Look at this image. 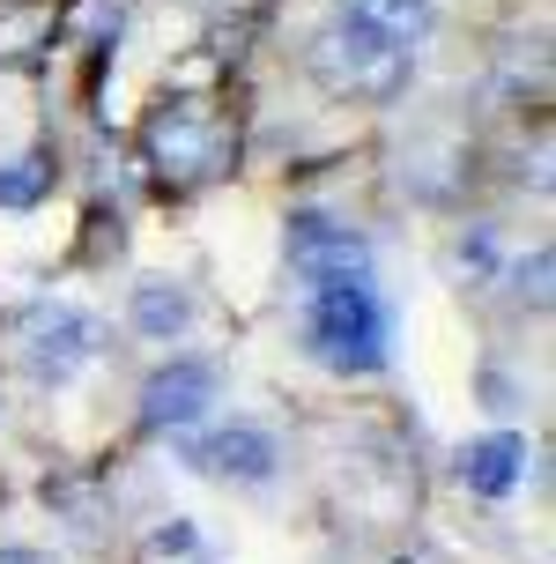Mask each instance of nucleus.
Instances as JSON below:
<instances>
[{
  "mask_svg": "<svg viewBox=\"0 0 556 564\" xmlns=\"http://www.w3.org/2000/svg\"><path fill=\"white\" fill-rule=\"evenodd\" d=\"M23 357L45 387H67L75 371L97 365V319L83 305H59V297H37L23 312Z\"/></svg>",
  "mask_w": 556,
  "mask_h": 564,
  "instance_id": "4",
  "label": "nucleus"
},
{
  "mask_svg": "<svg viewBox=\"0 0 556 564\" xmlns=\"http://www.w3.org/2000/svg\"><path fill=\"white\" fill-rule=\"evenodd\" d=\"M208 401H216V371L200 365V357H171L164 371H149V387H141V423L149 431H194L208 416Z\"/></svg>",
  "mask_w": 556,
  "mask_h": 564,
  "instance_id": "6",
  "label": "nucleus"
},
{
  "mask_svg": "<svg viewBox=\"0 0 556 564\" xmlns=\"http://www.w3.org/2000/svg\"><path fill=\"white\" fill-rule=\"evenodd\" d=\"M334 8L357 15V23H371V30H386L393 45H408V53L430 37V0H334Z\"/></svg>",
  "mask_w": 556,
  "mask_h": 564,
  "instance_id": "9",
  "label": "nucleus"
},
{
  "mask_svg": "<svg viewBox=\"0 0 556 564\" xmlns=\"http://www.w3.org/2000/svg\"><path fill=\"white\" fill-rule=\"evenodd\" d=\"M186 319H194V297H186V290H171V282H141V290H134V327H141V335L171 341Z\"/></svg>",
  "mask_w": 556,
  "mask_h": 564,
  "instance_id": "10",
  "label": "nucleus"
},
{
  "mask_svg": "<svg viewBox=\"0 0 556 564\" xmlns=\"http://www.w3.org/2000/svg\"><path fill=\"white\" fill-rule=\"evenodd\" d=\"M460 482H468L475 498H512V490L527 482V438H520V431L475 438V446L460 453Z\"/></svg>",
  "mask_w": 556,
  "mask_h": 564,
  "instance_id": "8",
  "label": "nucleus"
},
{
  "mask_svg": "<svg viewBox=\"0 0 556 564\" xmlns=\"http://www.w3.org/2000/svg\"><path fill=\"white\" fill-rule=\"evenodd\" d=\"M186 460H194L200 476H222V482H268L275 476V438L252 431V423H230L216 438H194Z\"/></svg>",
  "mask_w": 556,
  "mask_h": 564,
  "instance_id": "7",
  "label": "nucleus"
},
{
  "mask_svg": "<svg viewBox=\"0 0 556 564\" xmlns=\"http://www.w3.org/2000/svg\"><path fill=\"white\" fill-rule=\"evenodd\" d=\"M408 67H416V53H408V45H393L386 30L357 23V15H341V8H334V23L312 37V75H319L334 97L393 105V97L408 89Z\"/></svg>",
  "mask_w": 556,
  "mask_h": 564,
  "instance_id": "1",
  "label": "nucleus"
},
{
  "mask_svg": "<svg viewBox=\"0 0 556 564\" xmlns=\"http://www.w3.org/2000/svg\"><path fill=\"white\" fill-rule=\"evenodd\" d=\"M290 268L312 290H341V282H371V246H363L349 224H327V216H290Z\"/></svg>",
  "mask_w": 556,
  "mask_h": 564,
  "instance_id": "5",
  "label": "nucleus"
},
{
  "mask_svg": "<svg viewBox=\"0 0 556 564\" xmlns=\"http://www.w3.org/2000/svg\"><path fill=\"white\" fill-rule=\"evenodd\" d=\"M0 564H45L37 550H0Z\"/></svg>",
  "mask_w": 556,
  "mask_h": 564,
  "instance_id": "11",
  "label": "nucleus"
},
{
  "mask_svg": "<svg viewBox=\"0 0 556 564\" xmlns=\"http://www.w3.org/2000/svg\"><path fill=\"white\" fill-rule=\"evenodd\" d=\"M305 341H312V357L334 371H379L393 319L371 282H341V290H312L305 297Z\"/></svg>",
  "mask_w": 556,
  "mask_h": 564,
  "instance_id": "3",
  "label": "nucleus"
},
{
  "mask_svg": "<svg viewBox=\"0 0 556 564\" xmlns=\"http://www.w3.org/2000/svg\"><path fill=\"white\" fill-rule=\"evenodd\" d=\"M141 149H149V164H156V178H164L171 194H194V186L230 171L238 134L222 127L216 105H156L149 127H141Z\"/></svg>",
  "mask_w": 556,
  "mask_h": 564,
  "instance_id": "2",
  "label": "nucleus"
}]
</instances>
